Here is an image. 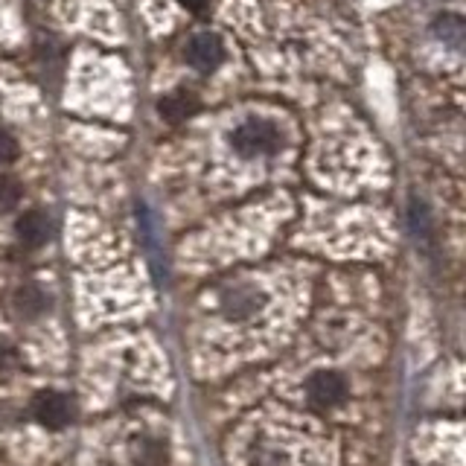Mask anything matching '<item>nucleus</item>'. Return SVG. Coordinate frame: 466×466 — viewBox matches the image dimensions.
I'll return each instance as SVG.
<instances>
[{"mask_svg": "<svg viewBox=\"0 0 466 466\" xmlns=\"http://www.w3.org/2000/svg\"><path fill=\"white\" fill-rule=\"evenodd\" d=\"M434 26H437V38L451 41V44L458 47V44H461V33H463L461 18H451V15H446V18H443V21H437Z\"/></svg>", "mask_w": 466, "mask_h": 466, "instance_id": "nucleus-9", "label": "nucleus"}, {"mask_svg": "<svg viewBox=\"0 0 466 466\" xmlns=\"http://www.w3.org/2000/svg\"><path fill=\"white\" fill-rule=\"evenodd\" d=\"M225 58V44L213 33H201L187 44V62L201 73H210L222 65Z\"/></svg>", "mask_w": 466, "mask_h": 466, "instance_id": "nucleus-4", "label": "nucleus"}, {"mask_svg": "<svg viewBox=\"0 0 466 466\" xmlns=\"http://www.w3.org/2000/svg\"><path fill=\"white\" fill-rule=\"evenodd\" d=\"M306 393H309V402L315 408H335L347 400V382L341 373L335 370H320L309 379V385H306Z\"/></svg>", "mask_w": 466, "mask_h": 466, "instance_id": "nucleus-3", "label": "nucleus"}, {"mask_svg": "<svg viewBox=\"0 0 466 466\" xmlns=\"http://www.w3.org/2000/svg\"><path fill=\"white\" fill-rule=\"evenodd\" d=\"M21 201V184L12 178V175L0 172V213H9L18 208Z\"/></svg>", "mask_w": 466, "mask_h": 466, "instance_id": "nucleus-8", "label": "nucleus"}, {"mask_svg": "<svg viewBox=\"0 0 466 466\" xmlns=\"http://www.w3.org/2000/svg\"><path fill=\"white\" fill-rule=\"evenodd\" d=\"M198 111V99L189 91H172L157 102V114L167 123H184L187 116H193Z\"/></svg>", "mask_w": 466, "mask_h": 466, "instance_id": "nucleus-6", "label": "nucleus"}, {"mask_svg": "<svg viewBox=\"0 0 466 466\" xmlns=\"http://www.w3.org/2000/svg\"><path fill=\"white\" fill-rule=\"evenodd\" d=\"M33 414H35V420L41 422L44 429L58 431L73 420V405H70V400L65 397V393L41 390L38 397L33 400Z\"/></svg>", "mask_w": 466, "mask_h": 466, "instance_id": "nucleus-2", "label": "nucleus"}, {"mask_svg": "<svg viewBox=\"0 0 466 466\" xmlns=\"http://www.w3.org/2000/svg\"><path fill=\"white\" fill-rule=\"evenodd\" d=\"M47 306H50V300L38 286H21L15 291V309H18L24 318H38Z\"/></svg>", "mask_w": 466, "mask_h": 466, "instance_id": "nucleus-7", "label": "nucleus"}, {"mask_svg": "<svg viewBox=\"0 0 466 466\" xmlns=\"http://www.w3.org/2000/svg\"><path fill=\"white\" fill-rule=\"evenodd\" d=\"M181 6H187L189 12H201L204 6H210V0H178Z\"/></svg>", "mask_w": 466, "mask_h": 466, "instance_id": "nucleus-12", "label": "nucleus"}, {"mask_svg": "<svg viewBox=\"0 0 466 466\" xmlns=\"http://www.w3.org/2000/svg\"><path fill=\"white\" fill-rule=\"evenodd\" d=\"M230 146H233V152L242 155V157H262V155H274L277 149H280L283 135L274 123L251 116V120H245L242 126L233 128Z\"/></svg>", "mask_w": 466, "mask_h": 466, "instance_id": "nucleus-1", "label": "nucleus"}, {"mask_svg": "<svg viewBox=\"0 0 466 466\" xmlns=\"http://www.w3.org/2000/svg\"><path fill=\"white\" fill-rule=\"evenodd\" d=\"M15 157H18V140H15L9 131L0 128V167L12 164Z\"/></svg>", "mask_w": 466, "mask_h": 466, "instance_id": "nucleus-10", "label": "nucleus"}, {"mask_svg": "<svg viewBox=\"0 0 466 466\" xmlns=\"http://www.w3.org/2000/svg\"><path fill=\"white\" fill-rule=\"evenodd\" d=\"M15 364H18V350H15L9 339L0 335V370H12Z\"/></svg>", "mask_w": 466, "mask_h": 466, "instance_id": "nucleus-11", "label": "nucleus"}, {"mask_svg": "<svg viewBox=\"0 0 466 466\" xmlns=\"http://www.w3.org/2000/svg\"><path fill=\"white\" fill-rule=\"evenodd\" d=\"M15 233L26 248H41L50 239V218L41 210H29L15 222Z\"/></svg>", "mask_w": 466, "mask_h": 466, "instance_id": "nucleus-5", "label": "nucleus"}]
</instances>
